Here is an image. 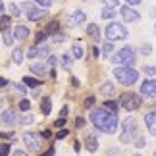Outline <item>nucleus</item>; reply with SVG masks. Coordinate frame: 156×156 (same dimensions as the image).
I'll use <instances>...</instances> for the list:
<instances>
[{
    "label": "nucleus",
    "instance_id": "1",
    "mask_svg": "<svg viewBox=\"0 0 156 156\" xmlns=\"http://www.w3.org/2000/svg\"><path fill=\"white\" fill-rule=\"evenodd\" d=\"M91 122L97 129H100L102 133H116L118 129V114L116 112H110L106 108H94L91 112Z\"/></svg>",
    "mask_w": 156,
    "mask_h": 156
},
{
    "label": "nucleus",
    "instance_id": "2",
    "mask_svg": "<svg viewBox=\"0 0 156 156\" xmlns=\"http://www.w3.org/2000/svg\"><path fill=\"white\" fill-rule=\"evenodd\" d=\"M135 60H137V52H135L133 46H123V48H119L112 56V62L123 66V68H131L135 64Z\"/></svg>",
    "mask_w": 156,
    "mask_h": 156
},
{
    "label": "nucleus",
    "instance_id": "3",
    "mask_svg": "<svg viewBox=\"0 0 156 156\" xmlns=\"http://www.w3.org/2000/svg\"><path fill=\"white\" fill-rule=\"evenodd\" d=\"M114 77L123 83V85H135L137 79H139V71L133 69V68H123V66H119V68H114Z\"/></svg>",
    "mask_w": 156,
    "mask_h": 156
},
{
    "label": "nucleus",
    "instance_id": "4",
    "mask_svg": "<svg viewBox=\"0 0 156 156\" xmlns=\"http://www.w3.org/2000/svg\"><path fill=\"white\" fill-rule=\"evenodd\" d=\"M104 35L108 37V43H112V41H123V39H127V37H129V31L125 29L123 23L112 21V23H108Z\"/></svg>",
    "mask_w": 156,
    "mask_h": 156
},
{
    "label": "nucleus",
    "instance_id": "5",
    "mask_svg": "<svg viewBox=\"0 0 156 156\" xmlns=\"http://www.w3.org/2000/svg\"><path fill=\"white\" fill-rule=\"evenodd\" d=\"M141 104H143V98L139 94H135V93H123L122 97H119V106H122L123 110H127V112L139 110Z\"/></svg>",
    "mask_w": 156,
    "mask_h": 156
},
{
    "label": "nucleus",
    "instance_id": "6",
    "mask_svg": "<svg viewBox=\"0 0 156 156\" xmlns=\"http://www.w3.org/2000/svg\"><path fill=\"white\" fill-rule=\"evenodd\" d=\"M137 137V122L133 118H127L123 122V131L119 133V141L122 143H131Z\"/></svg>",
    "mask_w": 156,
    "mask_h": 156
},
{
    "label": "nucleus",
    "instance_id": "7",
    "mask_svg": "<svg viewBox=\"0 0 156 156\" xmlns=\"http://www.w3.org/2000/svg\"><path fill=\"white\" fill-rule=\"evenodd\" d=\"M119 14H122L123 21H127V23H135V21L141 20V14L135 8H131V6H123V8L119 10Z\"/></svg>",
    "mask_w": 156,
    "mask_h": 156
},
{
    "label": "nucleus",
    "instance_id": "8",
    "mask_svg": "<svg viewBox=\"0 0 156 156\" xmlns=\"http://www.w3.org/2000/svg\"><path fill=\"white\" fill-rule=\"evenodd\" d=\"M23 143L27 145L29 151H39V147H41V135L39 133H25L23 135Z\"/></svg>",
    "mask_w": 156,
    "mask_h": 156
},
{
    "label": "nucleus",
    "instance_id": "9",
    "mask_svg": "<svg viewBox=\"0 0 156 156\" xmlns=\"http://www.w3.org/2000/svg\"><path fill=\"white\" fill-rule=\"evenodd\" d=\"M23 8L27 10V20L29 21H39V20H43V17H46V10H39V8H35V6H29V4H23Z\"/></svg>",
    "mask_w": 156,
    "mask_h": 156
},
{
    "label": "nucleus",
    "instance_id": "10",
    "mask_svg": "<svg viewBox=\"0 0 156 156\" xmlns=\"http://www.w3.org/2000/svg\"><path fill=\"white\" fill-rule=\"evenodd\" d=\"M0 122L6 123V125H14L20 122V116H17V112L14 110V108H8V110H4L2 114H0Z\"/></svg>",
    "mask_w": 156,
    "mask_h": 156
},
{
    "label": "nucleus",
    "instance_id": "11",
    "mask_svg": "<svg viewBox=\"0 0 156 156\" xmlns=\"http://www.w3.org/2000/svg\"><path fill=\"white\" fill-rule=\"evenodd\" d=\"M141 94L145 97H156V79H147L141 83Z\"/></svg>",
    "mask_w": 156,
    "mask_h": 156
},
{
    "label": "nucleus",
    "instance_id": "12",
    "mask_svg": "<svg viewBox=\"0 0 156 156\" xmlns=\"http://www.w3.org/2000/svg\"><path fill=\"white\" fill-rule=\"evenodd\" d=\"M87 20V16H85V12L83 10H75V12H71L69 17H68V21H69V25L71 27H77V25H83Z\"/></svg>",
    "mask_w": 156,
    "mask_h": 156
},
{
    "label": "nucleus",
    "instance_id": "13",
    "mask_svg": "<svg viewBox=\"0 0 156 156\" xmlns=\"http://www.w3.org/2000/svg\"><path fill=\"white\" fill-rule=\"evenodd\" d=\"M48 54H50V48H48V46H31V48H29V52H27V56L29 58H46V56H48Z\"/></svg>",
    "mask_w": 156,
    "mask_h": 156
},
{
    "label": "nucleus",
    "instance_id": "14",
    "mask_svg": "<svg viewBox=\"0 0 156 156\" xmlns=\"http://www.w3.org/2000/svg\"><path fill=\"white\" fill-rule=\"evenodd\" d=\"M145 123H147V129L151 131V135L156 137V110L145 114Z\"/></svg>",
    "mask_w": 156,
    "mask_h": 156
},
{
    "label": "nucleus",
    "instance_id": "15",
    "mask_svg": "<svg viewBox=\"0 0 156 156\" xmlns=\"http://www.w3.org/2000/svg\"><path fill=\"white\" fill-rule=\"evenodd\" d=\"M85 147H87L91 152H97V151H98V139H97L94 135H87V137H85Z\"/></svg>",
    "mask_w": 156,
    "mask_h": 156
},
{
    "label": "nucleus",
    "instance_id": "16",
    "mask_svg": "<svg viewBox=\"0 0 156 156\" xmlns=\"http://www.w3.org/2000/svg\"><path fill=\"white\" fill-rule=\"evenodd\" d=\"M12 33H14V37H16V39H20V41H25V39L29 37V29H27L25 25H17Z\"/></svg>",
    "mask_w": 156,
    "mask_h": 156
},
{
    "label": "nucleus",
    "instance_id": "17",
    "mask_svg": "<svg viewBox=\"0 0 156 156\" xmlns=\"http://www.w3.org/2000/svg\"><path fill=\"white\" fill-rule=\"evenodd\" d=\"M50 110H52V98L50 97H44L43 102H41V112H43L44 116H48Z\"/></svg>",
    "mask_w": 156,
    "mask_h": 156
},
{
    "label": "nucleus",
    "instance_id": "18",
    "mask_svg": "<svg viewBox=\"0 0 156 156\" xmlns=\"http://www.w3.org/2000/svg\"><path fill=\"white\" fill-rule=\"evenodd\" d=\"M87 35H89L91 39L98 41V39H100V29H98V25H94V23H91V25L87 27Z\"/></svg>",
    "mask_w": 156,
    "mask_h": 156
},
{
    "label": "nucleus",
    "instance_id": "19",
    "mask_svg": "<svg viewBox=\"0 0 156 156\" xmlns=\"http://www.w3.org/2000/svg\"><path fill=\"white\" fill-rule=\"evenodd\" d=\"M46 71H48V68L44 64H33L31 66V73H35V75H46Z\"/></svg>",
    "mask_w": 156,
    "mask_h": 156
},
{
    "label": "nucleus",
    "instance_id": "20",
    "mask_svg": "<svg viewBox=\"0 0 156 156\" xmlns=\"http://www.w3.org/2000/svg\"><path fill=\"white\" fill-rule=\"evenodd\" d=\"M58 29H60V21L54 20V21H50V23H48V27H46L44 35H46V37H50V35H54V33L58 31Z\"/></svg>",
    "mask_w": 156,
    "mask_h": 156
},
{
    "label": "nucleus",
    "instance_id": "21",
    "mask_svg": "<svg viewBox=\"0 0 156 156\" xmlns=\"http://www.w3.org/2000/svg\"><path fill=\"white\" fill-rule=\"evenodd\" d=\"M71 52H73V58H77V60L83 58V54H85V52H83V44L81 43H75L73 46H71Z\"/></svg>",
    "mask_w": 156,
    "mask_h": 156
},
{
    "label": "nucleus",
    "instance_id": "22",
    "mask_svg": "<svg viewBox=\"0 0 156 156\" xmlns=\"http://www.w3.org/2000/svg\"><path fill=\"white\" fill-rule=\"evenodd\" d=\"M114 91H116V89H114V83H110V81H106L102 87H100V93L102 94H108V97H110V94H114Z\"/></svg>",
    "mask_w": 156,
    "mask_h": 156
},
{
    "label": "nucleus",
    "instance_id": "23",
    "mask_svg": "<svg viewBox=\"0 0 156 156\" xmlns=\"http://www.w3.org/2000/svg\"><path fill=\"white\" fill-rule=\"evenodd\" d=\"M12 58H14L16 64H21V62H23V48H20V46H17V48L12 52Z\"/></svg>",
    "mask_w": 156,
    "mask_h": 156
},
{
    "label": "nucleus",
    "instance_id": "24",
    "mask_svg": "<svg viewBox=\"0 0 156 156\" xmlns=\"http://www.w3.org/2000/svg\"><path fill=\"white\" fill-rule=\"evenodd\" d=\"M33 114L31 112H25V114H23V116H20V123L21 125H29V123H33Z\"/></svg>",
    "mask_w": 156,
    "mask_h": 156
},
{
    "label": "nucleus",
    "instance_id": "25",
    "mask_svg": "<svg viewBox=\"0 0 156 156\" xmlns=\"http://www.w3.org/2000/svg\"><path fill=\"white\" fill-rule=\"evenodd\" d=\"M2 41H4V44H6V46H12V43H14V33H12L10 29H8V31H4Z\"/></svg>",
    "mask_w": 156,
    "mask_h": 156
},
{
    "label": "nucleus",
    "instance_id": "26",
    "mask_svg": "<svg viewBox=\"0 0 156 156\" xmlns=\"http://www.w3.org/2000/svg\"><path fill=\"white\" fill-rule=\"evenodd\" d=\"M10 21H12V20H10L8 16H2V17H0V31H2V33L10 29Z\"/></svg>",
    "mask_w": 156,
    "mask_h": 156
},
{
    "label": "nucleus",
    "instance_id": "27",
    "mask_svg": "<svg viewBox=\"0 0 156 156\" xmlns=\"http://www.w3.org/2000/svg\"><path fill=\"white\" fill-rule=\"evenodd\" d=\"M23 83H25L27 87H39V85H41V81H39V79H35V77H31V75L23 77Z\"/></svg>",
    "mask_w": 156,
    "mask_h": 156
},
{
    "label": "nucleus",
    "instance_id": "28",
    "mask_svg": "<svg viewBox=\"0 0 156 156\" xmlns=\"http://www.w3.org/2000/svg\"><path fill=\"white\" fill-rule=\"evenodd\" d=\"M104 108H106V110H110V112H116L118 110V102H114V100H106Z\"/></svg>",
    "mask_w": 156,
    "mask_h": 156
},
{
    "label": "nucleus",
    "instance_id": "29",
    "mask_svg": "<svg viewBox=\"0 0 156 156\" xmlns=\"http://www.w3.org/2000/svg\"><path fill=\"white\" fill-rule=\"evenodd\" d=\"M10 12H12V16H16V17H17V16L21 14V8H20V6H17L16 2H12V4H10Z\"/></svg>",
    "mask_w": 156,
    "mask_h": 156
},
{
    "label": "nucleus",
    "instance_id": "30",
    "mask_svg": "<svg viewBox=\"0 0 156 156\" xmlns=\"http://www.w3.org/2000/svg\"><path fill=\"white\" fill-rule=\"evenodd\" d=\"M10 154V143H2L0 145V156H8Z\"/></svg>",
    "mask_w": 156,
    "mask_h": 156
},
{
    "label": "nucleus",
    "instance_id": "31",
    "mask_svg": "<svg viewBox=\"0 0 156 156\" xmlns=\"http://www.w3.org/2000/svg\"><path fill=\"white\" fill-rule=\"evenodd\" d=\"M102 52H104V56H108L110 52H114V44H112V43H108V41H106V43L102 44Z\"/></svg>",
    "mask_w": 156,
    "mask_h": 156
},
{
    "label": "nucleus",
    "instance_id": "32",
    "mask_svg": "<svg viewBox=\"0 0 156 156\" xmlns=\"http://www.w3.org/2000/svg\"><path fill=\"white\" fill-rule=\"evenodd\" d=\"M100 16H102L104 20H112V17L116 16V12H114V10H108V8H104V10H102V14H100Z\"/></svg>",
    "mask_w": 156,
    "mask_h": 156
},
{
    "label": "nucleus",
    "instance_id": "33",
    "mask_svg": "<svg viewBox=\"0 0 156 156\" xmlns=\"http://www.w3.org/2000/svg\"><path fill=\"white\" fill-rule=\"evenodd\" d=\"M29 108H31V102H29L27 98H23L21 102H20V110L21 112H29Z\"/></svg>",
    "mask_w": 156,
    "mask_h": 156
},
{
    "label": "nucleus",
    "instance_id": "34",
    "mask_svg": "<svg viewBox=\"0 0 156 156\" xmlns=\"http://www.w3.org/2000/svg\"><path fill=\"white\" fill-rule=\"evenodd\" d=\"M151 52H152V44H148V43L141 44V54H145V56H148Z\"/></svg>",
    "mask_w": 156,
    "mask_h": 156
},
{
    "label": "nucleus",
    "instance_id": "35",
    "mask_svg": "<svg viewBox=\"0 0 156 156\" xmlns=\"http://www.w3.org/2000/svg\"><path fill=\"white\" fill-rule=\"evenodd\" d=\"M102 4H104V8L108 10H114L118 6V0H102Z\"/></svg>",
    "mask_w": 156,
    "mask_h": 156
},
{
    "label": "nucleus",
    "instance_id": "36",
    "mask_svg": "<svg viewBox=\"0 0 156 156\" xmlns=\"http://www.w3.org/2000/svg\"><path fill=\"white\" fill-rule=\"evenodd\" d=\"M39 6H43V10H48V6H52L54 0H35Z\"/></svg>",
    "mask_w": 156,
    "mask_h": 156
},
{
    "label": "nucleus",
    "instance_id": "37",
    "mask_svg": "<svg viewBox=\"0 0 156 156\" xmlns=\"http://www.w3.org/2000/svg\"><path fill=\"white\" fill-rule=\"evenodd\" d=\"M44 39H46V35H44V31H39L37 35H35V43H37V44H41V43H43Z\"/></svg>",
    "mask_w": 156,
    "mask_h": 156
},
{
    "label": "nucleus",
    "instance_id": "38",
    "mask_svg": "<svg viewBox=\"0 0 156 156\" xmlns=\"http://www.w3.org/2000/svg\"><path fill=\"white\" fill-rule=\"evenodd\" d=\"M83 106H85V108H93L94 106V97H87L85 102H83Z\"/></svg>",
    "mask_w": 156,
    "mask_h": 156
},
{
    "label": "nucleus",
    "instance_id": "39",
    "mask_svg": "<svg viewBox=\"0 0 156 156\" xmlns=\"http://www.w3.org/2000/svg\"><path fill=\"white\" fill-rule=\"evenodd\" d=\"M145 73L147 75H156V66H145Z\"/></svg>",
    "mask_w": 156,
    "mask_h": 156
},
{
    "label": "nucleus",
    "instance_id": "40",
    "mask_svg": "<svg viewBox=\"0 0 156 156\" xmlns=\"http://www.w3.org/2000/svg\"><path fill=\"white\" fill-rule=\"evenodd\" d=\"M14 89L20 94H25V85H21V83H14Z\"/></svg>",
    "mask_w": 156,
    "mask_h": 156
},
{
    "label": "nucleus",
    "instance_id": "41",
    "mask_svg": "<svg viewBox=\"0 0 156 156\" xmlns=\"http://www.w3.org/2000/svg\"><path fill=\"white\" fill-rule=\"evenodd\" d=\"M135 147H137V148H143V147H147V141H145V137H139V139L135 141Z\"/></svg>",
    "mask_w": 156,
    "mask_h": 156
},
{
    "label": "nucleus",
    "instance_id": "42",
    "mask_svg": "<svg viewBox=\"0 0 156 156\" xmlns=\"http://www.w3.org/2000/svg\"><path fill=\"white\" fill-rule=\"evenodd\" d=\"M64 125H66V118H58L54 122V127H64Z\"/></svg>",
    "mask_w": 156,
    "mask_h": 156
},
{
    "label": "nucleus",
    "instance_id": "43",
    "mask_svg": "<svg viewBox=\"0 0 156 156\" xmlns=\"http://www.w3.org/2000/svg\"><path fill=\"white\" fill-rule=\"evenodd\" d=\"M41 137H43V139H50V137H52V131H50V129L41 131Z\"/></svg>",
    "mask_w": 156,
    "mask_h": 156
},
{
    "label": "nucleus",
    "instance_id": "44",
    "mask_svg": "<svg viewBox=\"0 0 156 156\" xmlns=\"http://www.w3.org/2000/svg\"><path fill=\"white\" fill-rule=\"evenodd\" d=\"M64 137H68V129H60L56 133V139H64Z\"/></svg>",
    "mask_w": 156,
    "mask_h": 156
},
{
    "label": "nucleus",
    "instance_id": "45",
    "mask_svg": "<svg viewBox=\"0 0 156 156\" xmlns=\"http://www.w3.org/2000/svg\"><path fill=\"white\" fill-rule=\"evenodd\" d=\"M54 41H56V43H64V41H66V35L64 33H58L56 37H54Z\"/></svg>",
    "mask_w": 156,
    "mask_h": 156
},
{
    "label": "nucleus",
    "instance_id": "46",
    "mask_svg": "<svg viewBox=\"0 0 156 156\" xmlns=\"http://www.w3.org/2000/svg\"><path fill=\"white\" fill-rule=\"evenodd\" d=\"M62 64L66 66V68H69V64H71V58H69V56H62Z\"/></svg>",
    "mask_w": 156,
    "mask_h": 156
},
{
    "label": "nucleus",
    "instance_id": "47",
    "mask_svg": "<svg viewBox=\"0 0 156 156\" xmlns=\"http://www.w3.org/2000/svg\"><path fill=\"white\" fill-rule=\"evenodd\" d=\"M83 125H85V119H83V118H77L75 119V127H83Z\"/></svg>",
    "mask_w": 156,
    "mask_h": 156
},
{
    "label": "nucleus",
    "instance_id": "48",
    "mask_svg": "<svg viewBox=\"0 0 156 156\" xmlns=\"http://www.w3.org/2000/svg\"><path fill=\"white\" fill-rule=\"evenodd\" d=\"M8 79H6V77H0V89H2V87H6V85H8Z\"/></svg>",
    "mask_w": 156,
    "mask_h": 156
},
{
    "label": "nucleus",
    "instance_id": "49",
    "mask_svg": "<svg viewBox=\"0 0 156 156\" xmlns=\"http://www.w3.org/2000/svg\"><path fill=\"white\" fill-rule=\"evenodd\" d=\"M73 151H75V152H79V151H81V143H79V141H75V143H73Z\"/></svg>",
    "mask_w": 156,
    "mask_h": 156
},
{
    "label": "nucleus",
    "instance_id": "50",
    "mask_svg": "<svg viewBox=\"0 0 156 156\" xmlns=\"http://www.w3.org/2000/svg\"><path fill=\"white\" fill-rule=\"evenodd\" d=\"M12 156H27V152H23V151H14V152H12Z\"/></svg>",
    "mask_w": 156,
    "mask_h": 156
},
{
    "label": "nucleus",
    "instance_id": "51",
    "mask_svg": "<svg viewBox=\"0 0 156 156\" xmlns=\"http://www.w3.org/2000/svg\"><path fill=\"white\" fill-rule=\"evenodd\" d=\"M68 112H69V108H68V106H64V108H62V112H60V114H62V118L68 116Z\"/></svg>",
    "mask_w": 156,
    "mask_h": 156
},
{
    "label": "nucleus",
    "instance_id": "52",
    "mask_svg": "<svg viewBox=\"0 0 156 156\" xmlns=\"http://www.w3.org/2000/svg\"><path fill=\"white\" fill-rule=\"evenodd\" d=\"M0 137H2V139H12L14 133H0Z\"/></svg>",
    "mask_w": 156,
    "mask_h": 156
},
{
    "label": "nucleus",
    "instance_id": "53",
    "mask_svg": "<svg viewBox=\"0 0 156 156\" xmlns=\"http://www.w3.org/2000/svg\"><path fill=\"white\" fill-rule=\"evenodd\" d=\"M71 85H73V87H79V79H77V77H71Z\"/></svg>",
    "mask_w": 156,
    "mask_h": 156
},
{
    "label": "nucleus",
    "instance_id": "54",
    "mask_svg": "<svg viewBox=\"0 0 156 156\" xmlns=\"http://www.w3.org/2000/svg\"><path fill=\"white\" fill-rule=\"evenodd\" d=\"M125 2H129L131 6H139V4H141V0H125Z\"/></svg>",
    "mask_w": 156,
    "mask_h": 156
},
{
    "label": "nucleus",
    "instance_id": "55",
    "mask_svg": "<svg viewBox=\"0 0 156 156\" xmlns=\"http://www.w3.org/2000/svg\"><path fill=\"white\" fill-rule=\"evenodd\" d=\"M91 52H93V58H98V54H100L98 48H94V46H93V50H91Z\"/></svg>",
    "mask_w": 156,
    "mask_h": 156
},
{
    "label": "nucleus",
    "instance_id": "56",
    "mask_svg": "<svg viewBox=\"0 0 156 156\" xmlns=\"http://www.w3.org/2000/svg\"><path fill=\"white\" fill-rule=\"evenodd\" d=\"M54 64H56V58H54V56H50V58H48V66H50V68H52Z\"/></svg>",
    "mask_w": 156,
    "mask_h": 156
},
{
    "label": "nucleus",
    "instance_id": "57",
    "mask_svg": "<svg viewBox=\"0 0 156 156\" xmlns=\"http://www.w3.org/2000/svg\"><path fill=\"white\" fill-rule=\"evenodd\" d=\"M54 154V148H48V152H44V154H41V156H52Z\"/></svg>",
    "mask_w": 156,
    "mask_h": 156
},
{
    "label": "nucleus",
    "instance_id": "58",
    "mask_svg": "<svg viewBox=\"0 0 156 156\" xmlns=\"http://www.w3.org/2000/svg\"><path fill=\"white\" fill-rule=\"evenodd\" d=\"M4 10H6V6H4V2H2V0H0V14H2Z\"/></svg>",
    "mask_w": 156,
    "mask_h": 156
},
{
    "label": "nucleus",
    "instance_id": "59",
    "mask_svg": "<svg viewBox=\"0 0 156 156\" xmlns=\"http://www.w3.org/2000/svg\"><path fill=\"white\" fill-rule=\"evenodd\" d=\"M151 16H156V8H152V10H151Z\"/></svg>",
    "mask_w": 156,
    "mask_h": 156
},
{
    "label": "nucleus",
    "instance_id": "60",
    "mask_svg": "<svg viewBox=\"0 0 156 156\" xmlns=\"http://www.w3.org/2000/svg\"><path fill=\"white\" fill-rule=\"evenodd\" d=\"M154 33H156V25H154Z\"/></svg>",
    "mask_w": 156,
    "mask_h": 156
},
{
    "label": "nucleus",
    "instance_id": "61",
    "mask_svg": "<svg viewBox=\"0 0 156 156\" xmlns=\"http://www.w3.org/2000/svg\"><path fill=\"white\" fill-rule=\"evenodd\" d=\"M135 156H141V154H135Z\"/></svg>",
    "mask_w": 156,
    "mask_h": 156
},
{
    "label": "nucleus",
    "instance_id": "62",
    "mask_svg": "<svg viewBox=\"0 0 156 156\" xmlns=\"http://www.w3.org/2000/svg\"><path fill=\"white\" fill-rule=\"evenodd\" d=\"M154 156H156V151H154Z\"/></svg>",
    "mask_w": 156,
    "mask_h": 156
}]
</instances>
